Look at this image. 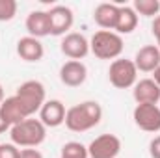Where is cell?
Listing matches in <instances>:
<instances>
[{
  "mask_svg": "<svg viewBox=\"0 0 160 158\" xmlns=\"http://www.w3.org/2000/svg\"><path fill=\"white\" fill-rule=\"evenodd\" d=\"M102 119V108L97 101H86L69 108L65 114V126L73 132H86L97 126Z\"/></svg>",
  "mask_w": 160,
  "mask_h": 158,
  "instance_id": "cell-1",
  "label": "cell"
},
{
  "mask_svg": "<svg viewBox=\"0 0 160 158\" xmlns=\"http://www.w3.org/2000/svg\"><path fill=\"white\" fill-rule=\"evenodd\" d=\"M11 143L17 147H26V149H36L41 145L47 138V126L39 119H24L9 128Z\"/></svg>",
  "mask_w": 160,
  "mask_h": 158,
  "instance_id": "cell-2",
  "label": "cell"
},
{
  "mask_svg": "<svg viewBox=\"0 0 160 158\" xmlns=\"http://www.w3.org/2000/svg\"><path fill=\"white\" fill-rule=\"evenodd\" d=\"M89 52L99 60H118L123 52V37L110 30H99L89 41Z\"/></svg>",
  "mask_w": 160,
  "mask_h": 158,
  "instance_id": "cell-3",
  "label": "cell"
},
{
  "mask_svg": "<svg viewBox=\"0 0 160 158\" xmlns=\"http://www.w3.org/2000/svg\"><path fill=\"white\" fill-rule=\"evenodd\" d=\"M108 78H110V84L114 87L128 89V87H134V84L138 82V69H136L132 60L118 58V60H114L110 63Z\"/></svg>",
  "mask_w": 160,
  "mask_h": 158,
  "instance_id": "cell-4",
  "label": "cell"
},
{
  "mask_svg": "<svg viewBox=\"0 0 160 158\" xmlns=\"http://www.w3.org/2000/svg\"><path fill=\"white\" fill-rule=\"evenodd\" d=\"M15 97L21 99V102L28 110L30 117L36 112H39L41 106L47 102V91H45V86L39 80H26L24 84H21L15 91Z\"/></svg>",
  "mask_w": 160,
  "mask_h": 158,
  "instance_id": "cell-5",
  "label": "cell"
},
{
  "mask_svg": "<svg viewBox=\"0 0 160 158\" xmlns=\"http://www.w3.org/2000/svg\"><path fill=\"white\" fill-rule=\"evenodd\" d=\"M121 153V140L116 134H101L88 145L89 158H116Z\"/></svg>",
  "mask_w": 160,
  "mask_h": 158,
  "instance_id": "cell-6",
  "label": "cell"
},
{
  "mask_svg": "<svg viewBox=\"0 0 160 158\" xmlns=\"http://www.w3.org/2000/svg\"><path fill=\"white\" fill-rule=\"evenodd\" d=\"M132 119L143 132H160V106L158 104H136Z\"/></svg>",
  "mask_w": 160,
  "mask_h": 158,
  "instance_id": "cell-7",
  "label": "cell"
},
{
  "mask_svg": "<svg viewBox=\"0 0 160 158\" xmlns=\"http://www.w3.org/2000/svg\"><path fill=\"white\" fill-rule=\"evenodd\" d=\"M48 15V26H50V36H65L67 30H71L75 22L73 9L67 6H54L47 11Z\"/></svg>",
  "mask_w": 160,
  "mask_h": 158,
  "instance_id": "cell-8",
  "label": "cell"
},
{
  "mask_svg": "<svg viewBox=\"0 0 160 158\" xmlns=\"http://www.w3.org/2000/svg\"><path fill=\"white\" fill-rule=\"evenodd\" d=\"M60 48L63 56H67L69 60L80 62L82 58L89 54V41L86 39V36H82L78 32H71V34H65V37L60 43Z\"/></svg>",
  "mask_w": 160,
  "mask_h": 158,
  "instance_id": "cell-9",
  "label": "cell"
},
{
  "mask_svg": "<svg viewBox=\"0 0 160 158\" xmlns=\"http://www.w3.org/2000/svg\"><path fill=\"white\" fill-rule=\"evenodd\" d=\"M65 114H67V110H65V106H63V102L62 101H58V99H52V101H47L43 106H41L39 110V121L48 128H56V126H60V125H63L65 123Z\"/></svg>",
  "mask_w": 160,
  "mask_h": 158,
  "instance_id": "cell-10",
  "label": "cell"
},
{
  "mask_svg": "<svg viewBox=\"0 0 160 158\" xmlns=\"http://www.w3.org/2000/svg\"><path fill=\"white\" fill-rule=\"evenodd\" d=\"M86 78H88V67L82 62L69 60L60 67V80H62V84H65L69 87L82 86L86 82Z\"/></svg>",
  "mask_w": 160,
  "mask_h": 158,
  "instance_id": "cell-11",
  "label": "cell"
},
{
  "mask_svg": "<svg viewBox=\"0 0 160 158\" xmlns=\"http://www.w3.org/2000/svg\"><path fill=\"white\" fill-rule=\"evenodd\" d=\"M132 97L138 104H158L160 102V87L153 78H143L134 84Z\"/></svg>",
  "mask_w": 160,
  "mask_h": 158,
  "instance_id": "cell-12",
  "label": "cell"
},
{
  "mask_svg": "<svg viewBox=\"0 0 160 158\" xmlns=\"http://www.w3.org/2000/svg\"><path fill=\"white\" fill-rule=\"evenodd\" d=\"M134 65L142 73H153L160 65V48L157 45H145L142 47L134 56Z\"/></svg>",
  "mask_w": 160,
  "mask_h": 158,
  "instance_id": "cell-13",
  "label": "cell"
},
{
  "mask_svg": "<svg viewBox=\"0 0 160 158\" xmlns=\"http://www.w3.org/2000/svg\"><path fill=\"white\" fill-rule=\"evenodd\" d=\"M0 114L4 116V119H6L11 126L30 117V114H28V110L24 108V104H22L21 99L15 97V95L4 99V102L0 104Z\"/></svg>",
  "mask_w": 160,
  "mask_h": 158,
  "instance_id": "cell-14",
  "label": "cell"
},
{
  "mask_svg": "<svg viewBox=\"0 0 160 158\" xmlns=\"http://www.w3.org/2000/svg\"><path fill=\"white\" fill-rule=\"evenodd\" d=\"M118 17H119V6L118 4H110V2L99 4L95 7V11H93V21L102 30H110V32L116 30Z\"/></svg>",
  "mask_w": 160,
  "mask_h": 158,
  "instance_id": "cell-15",
  "label": "cell"
},
{
  "mask_svg": "<svg viewBox=\"0 0 160 158\" xmlns=\"http://www.w3.org/2000/svg\"><path fill=\"white\" fill-rule=\"evenodd\" d=\"M17 54L21 56V60L24 62H41L43 56H45V48H43V43L36 37H21L17 41Z\"/></svg>",
  "mask_w": 160,
  "mask_h": 158,
  "instance_id": "cell-16",
  "label": "cell"
},
{
  "mask_svg": "<svg viewBox=\"0 0 160 158\" xmlns=\"http://www.w3.org/2000/svg\"><path fill=\"white\" fill-rule=\"evenodd\" d=\"M24 24H26V30H28L30 37L41 39L45 36H50V26H48V15H47V11H41V9L32 11L26 17Z\"/></svg>",
  "mask_w": 160,
  "mask_h": 158,
  "instance_id": "cell-17",
  "label": "cell"
},
{
  "mask_svg": "<svg viewBox=\"0 0 160 158\" xmlns=\"http://www.w3.org/2000/svg\"><path fill=\"white\" fill-rule=\"evenodd\" d=\"M138 26V13L128 7V6H119V17H118V24H116V34H132Z\"/></svg>",
  "mask_w": 160,
  "mask_h": 158,
  "instance_id": "cell-18",
  "label": "cell"
},
{
  "mask_svg": "<svg viewBox=\"0 0 160 158\" xmlns=\"http://www.w3.org/2000/svg\"><path fill=\"white\" fill-rule=\"evenodd\" d=\"M132 9L138 13V15H143V17H155L160 13V2L158 0H134V6Z\"/></svg>",
  "mask_w": 160,
  "mask_h": 158,
  "instance_id": "cell-19",
  "label": "cell"
},
{
  "mask_svg": "<svg viewBox=\"0 0 160 158\" xmlns=\"http://www.w3.org/2000/svg\"><path fill=\"white\" fill-rule=\"evenodd\" d=\"M60 158H89V155H88V147L82 145L80 141H67L62 147Z\"/></svg>",
  "mask_w": 160,
  "mask_h": 158,
  "instance_id": "cell-20",
  "label": "cell"
},
{
  "mask_svg": "<svg viewBox=\"0 0 160 158\" xmlns=\"http://www.w3.org/2000/svg\"><path fill=\"white\" fill-rule=\"evenodd\" d=\"M17 15L15 0H0V22H8Z\"/></svg>",
  "mask_w": 160,
  "mask_h": 158,
  "instance_id": "cell-21",
  "label": "cell"
},
{
  "mask_svg": "<svg viewBox=\"0 0 160 158\" xmlns=\"http://www.w3.org/2000/svg\"><path fill=\"white\" fill-rule=\"evenodd\" d=\"M21 149L13 143H0V158H19Z\"/></svg>",
  "mask_w": 160,
  "mask_h": 158,
  "instance_id": "cell-22",
  "label": "cell"
},
{
  "mask_svg": "<svg viewBox=\"0 0 160 158\" xmlns=\"http://www.w3.org/2000/svg\"><path fill=\"white\" fill-rule=\"evenodd\" d=\"M149 155L151 158H160V136H155L149 143Z\"/></svg>",
  "mask_w": 160,
  "mask_h": 158,
  "instance_id": "cell-23",
  "label": "cell"
},
{
  "mask_svg": "<svg viewBox=\"0 0 160 158\" xmlns=\"http://www.w3.org/2000/svg\"><path fill=\"white\" fill-rule=\"evenodd\" d=\"M151 30H153V36L157 37V47L160 48V15H157V17H155Z\"/></svg>",
  "mask_w": 160,
  "mask_h": 158,
  "instance_id": "cell-24",
  "label": "cell"
},
{
  "mask_svg": "<svg viewBox=\"0 0 160 158\" xmlns=\"http://www.w3.org/2000/svg\"><path fill=\"white\" fill-rule=\"evenodd\" d=\"M19 158H43L38 149H21V156Z\"/></svg>",
  "mask_w": 160,
  "mask_h": 158,
  "instance_id": "cell-25",
  "label": "cell"
},
{
  "mask_svg": "<svg viewBox=\"0 0 160 158\" xmlns=\"http://www.w3.org/2000/svg\"><path fill=\"white\" fill-rule=\"evenodd\" d=\"M9 128H11V125H9V123H8V121L4 119V116L0 114V134H4V132H8Z\"/></svg>",
  "mask_w": 160,
  "mask_h": 158,
  "instance_id": "cell-26",
  "label": "cell"
},
{
  "mask_svg": "<svg viewBox=\"0 0 160 158\" xmlns=\"http://www.w3.org/2000/svg\"><path fill=\"white\" fill-rule=\"evenodd\" d=\"M153 80H155V84L160 87V65L155 69V71H153Z\"/></svg>",
  "mask_w": 160,
  "mask_h": 158,
  "instance_id": "cell-27",
  "label": "cell"
},
{
  "mask_svg": "<svg viewBox=\"0 0 160 158\" xmlns=\"http://www.w3.org/2000/svg\"><path fill=\"white\" fill-rule=\"evenodd\" d=\"M4 102V87H2V84H0V104Z\"/></svg>",
  "mask_w": 160,
  "mask_h": 158,
  "instance_id": "cell-28",
  "label": "cell"
}]
</instances>
